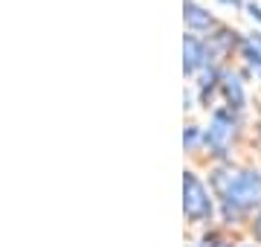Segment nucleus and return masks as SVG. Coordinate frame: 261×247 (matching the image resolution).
I'll return each mask as SVG.
<instances>
[{"label":"nucleus","mask_w":261,"mask_h":247,"mask_svg":"<svg viewBox=\"0 0 261 247\" xmlns=\"http://www.w3.org/2000/svg\"><path fill=\"white\" fill-rule=\"evenodd\" d=\"M209 189L218 198V215L224 227H244L261 209V169L238 163H215L209 171Z\"/></svg>","instance_id":"f257e3e1"},{"label":"nucleus","mask_w":261,"mask_h":247,"mask_svg":"<svg viewBox=\"0 0 261 247\" xmlns=\"http://www.w3.org/2000/svg\"><path fill=\"white\" fill-rule=\"evenodd\" d=\"M244 114H235L226 105H218L209 114V128H203V149L212 154L215 163L232 160V149L241 137Z\"/></svg>","instance_id":"f03ea898"},{"label":"nucleus","mask_w":261,"mask_h":247,"mask_svg":"<svg viewBox=\"0 0 261 247\" xmlns=\"http://www.w3.org/2000/svg\"><path fill=\"white\" fill-rule=\"evenodd\" d=\"M218 212L215 192L200 181V175L192 169L183 171V215L189 224H209Z\"/></svg>","instance_id":"7ed1b4c3"},{"label":"nucleus","mask_w":261,"mask_h":247,"mask_svg":"<svg viewBox=\"0 0 261 247\" xmlns=\"http://www.w3.org/2000/svg\"><path fill=\"white\" fill-rule=\"evenodd\" d=\"M238 44H241V32H235L232 27H218L203 35V50H206V67L212 70H226L229 67V58L238 56Z\"/></svg>","instance_id":"20e7f679"},{"label":"nucleus","mask_w":261,"mask_h":247,"mask_svg":"<svg viewBox=\"0 0 261 247\" xmlns=\"http://www.w3.org/2000/svg\"><path fill=\"white\" fill-rule=\"evenodd\" d=\"M247 79L241 76V70H232L226 67L221 73V96H224V105L235 114H244L247 111V87H244Z\"/></svg>","instance_id":"39448f33"},{"label":"nucleus","mask_w":261,"mask_h":247,"mask_svg":"<svg viewBox=\"0 0 261 247\" xmlns=\"http://www.w3.org/2000/svg\"><path fill=\"white\" fill-rule=\"evenodd\" d=\"M206 70V50H203V38L189 32L183 35V73L186 76H200Z\"/></svg>","instance_id":"423d86ee"},{"label":"nucleus","mask_w":261,"mask_h":247,"mask_svg":"<svg viewBox=\"0 0 261 247\" xmlns=\"http://www.w3.org/2000/svg\"><path fill=\"white\" fill-rule=\"evenodd\" d=\"M183 20H186V29L195 32V35H200V32L209 35V32L218 27L215 15L206 9V6H200L197 0H183Z\"/></svg>","instance_id":"0eeeda50"},{"label":"nucleus","mask_w":261,"mask_h":247,"mask_svg":"<svg viewBox=\"0 0 261 247\" xmlns=\"http://www.w3.org/2000/svg\"><path fill=\"white\" fill-rule=\"evenodd\" d=\"M221 73H224V70L206 67L203 73L197 76V105H203L206 111H209V108H218V105H215V93H221Z\"/></svg>","instance_id":"6e6552de"},{"label":"nucleus","mask_w":261,"mask_h":247,"mask_svg":"<svg viewBox=\"0 0 261 247\" xmlns=\"http://www.w3.org/2000/svg\"><path fill=\"white\" fill-rule=\"evenodd\" d=\"M183 145H186L189 154H197L200 149H203V128L195 122H189L186 128H183Z\"/></svg>","instance_id":"1a4fd4ad"},{"label":"nucleus","mask_w":261,"mask_h":247,"mask_svg":"<svg viewBox=\"0 0 261 247\" xmlns=\"http://www.w3.org/2000/svg\"><path fill=\"white\" fill-rule=\"evenodd\" d=\"M197 247H235V238H229L224 230H206L197 238Z\"/></svg>","instance_id":"9d476101"},{"label":"nucleus","mask_w":261,"mask_h":247,"mask_svg":"<svg viewBox=\"0 0 261 247\" xmlns=\"http://www.w3.org/2000/svg\"><path fill=\"white\" fill-rule=\"evenodd\" d=\"M247 227H250V236L255 238V244L261 247V209L255 212V215H252V221L247 224Z\"/></svg>","instance_id":"9b49d317"},{"label":"nucleus","mask_w":261,"mask_h":247,"mask_svg":"<svg viewBox=\"0 0 261 247\" xmlns=\"http://www.w3.org/2000/svg\"><path fill=\"white\" fill-rule=\"evenodd\" d=\"M244 9H247V15H250V18L261 27V3H258V0H250V3L244 6Z\"/></svg>","instance_id":"f8f14e48"},{"label":"nucleus","mask_w":261,"mask_h":247,"mask_svg":"<svg viewBox=\"0 0 261 247\" xmlns=\"http://www.w3.org/2000/svg\"><path fill=\"white\" fill-rule=\"evenodd\" d=\"M218 3H224V6H232V9H244V6H247L244 0H218Z\"/></svg>","instance_id":"ddd939ff"},{"label":"nucleus","mask_w":261,"mask_h":247,"mask_svg":"<svg viewBox=\"0 0 261 247\" xmlns=\"http://www.w3.org/2000/svg\"><path fill=\"white\" fill-rule=\"evenodd\" d=\"M255 134L261 137V105H258V116H255Z\"/></svg>","instance_id":"4468645a"},{"label":"nucleus","mask_w":261,"mask_h":247,"mask_svg":"<svg viewBox=\"0 0 261 247\" xmlns=\"http://www.w3.org/2000/svg\"><path fill=\"white\" fill-rule=\"evenodd\" d=\"M250 35H252V41H255V44H258V47H261V29H252Z\"/></svg>","instance_id":"2eb2a0df"},{"label":"nucleus","mask_w":261,"mask_h":247,"mask_svg":"<svg viewBox=\"0 0 261 247\" xmlns=\"http://www.w3.org/2000/svg\"><path fill=\"white\" fill-rule=\"evenodd\" d=\"M241 247H258V244H241Z\"/></svg>","instance_id":"dca6fc26"}]
</instances>
